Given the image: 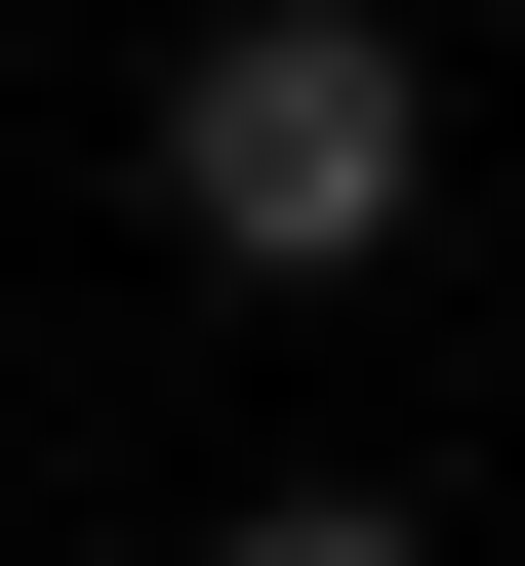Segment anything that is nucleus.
Here are the masks:
<instances>
[{"instance_id": "1", "label": "nucleus", "mask_w": 525, "mask_h": 566, "mask_svg": "<svg viewBox=\"0 0 525 566\" xmlns=\"http://www.w3.org/2000/svg\"><path fill=\"white\" fill-rule=\"evenodd\" d=\"M405 202H444V41L405 0H202L162 41V243L202 283H405Z\"/></svg>"}, {"instance_id": "2", "label": "nucleus", "mask_w": 525, "mask_h": 566, "mask_svg": "<svg viewBox=\"0 0 525 566\" xmlns=\"http://www.w3.org/2000/svg\"><path fill=\"white\" fill-rule=\"evenodd\" d=\"M202 566H444V526H405V485H243Z\"/></svg>"}]
</instances>
